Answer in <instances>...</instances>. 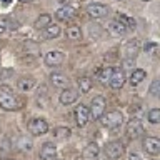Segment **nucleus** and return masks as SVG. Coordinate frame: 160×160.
Masks as SVG:
<instances>
[{
    "label": "nucleus",
    "mask_w": 160,
    "mask_h": 160,
    "mask_svg": "<svg viewBox=\"0 0 160 160\" xmlns=\"http://www.w3.org/2000/svg\"><path fill=\"white\" fill-rule=\"evenodd\" d=\"M125 152V145L122 140H112L105 145V157L110 160H117L123 155Z\"/></svg>",
    "instance_id": "nucleus-3"
},
{
    "label": "nucleus",
    "mask_w": 160,
    "mask_h": 160,
    "mask_svg": "<svg viewBox=\"0 0 160 160\" xmlns=\"http://www.w3.org/2000/svg\"><path fill=\"white\" fill-rule=\"evenodd\" d=\"M142 147L148 155H153L155 157V155L160 153V140L157 137H145L142 142Z\"/></svg>",
    "instance_id": "nucleus-10"
},
{
    "label": "nucleus",
    "mask_w": 160,
    "mask_h": 160,
    "mask_svg": "<svg viewBox=\"0 0 160 160\" xmlns=\"http://www.w3.org/2000/svg\"><path fill=\"white\" fill-rule=\"evenodd\" d=\"M52 23V17L50 15H47V13H43V15H40V17L33 22V27L37 28V30H43L47 25H50Z\"/></svg>",
    "instance_id": "nucleus-21"
},
{
    "label": "nucleus",
    "mask_w": 160,
    "mask_h": 160,
    "mask_svg": "<svg viewBox=\"0 0 160 160\" xmlns=\"http://www.w3.org/2000/svg\"><path fill=\"white\" fill-rule=\"evenodd\" d=\"M110 12V8L107 7V5H103V3H90L88 7H87V13L90 15L92 18H105L108 15Z\"/></svg>",
    "instance_id": "nucleus-8"
},
{
    "label": "nucleus",
    "mask_w": 160,
    "mask_h": 160,
    "mask_svg": "<svg viewBox=\"0 0 160 160\" xmlns=\"http://www.w3.org/2000/svg\"><path fill=\"white\" fill-rule=\"evenodd\" d=\"M148 92H150L152 97H158V95H160V80H153L152 85H150Z\"/></svg>",
    "instance_id": "nucleus-30"
},
{
    "label": "nucleus",
    "mask_w": 160,
    "mask_h": 160,
    "mask_svg": "<svg viewBox=\"0 0 160 160\" xmlns=\"http://www.w3.org/2000/svg\"><path fill=\"white\" fill-rule=\"evenodd\" d=\"M107 30H108V33L112 35V37H123L125 33H127V27H125L123 23H120L117 18L115 20H112V22L108 23V27H107Z\"/></svg>",
    "instance_id": "nucleus-16"
},
{
    "label": "nucleus",
    "mask_w": 160,
    "mask_h": 160,
    "mask_svg": "<svg viewBox=\"0 0 160 160\" xmlns=\"http://www.w3.org/2000/svg\"><path fill=\"white\" fill-rule=\"evenodd\" d=\"M145 77H147V73H145V70L142 68H133V72L130 73V78H128V82L132 83V85H138V83H142Z\"/></svg>",
    "instance_id": "nucleus-19"
},
{
    "label": "nucleus",
    "mask_w": 160,
    "mask_h": 160,
    "mask_svg": "<svg viewBox=\"0 0 160 160\" xmlns=\"http://www.w3.org/2000/svg\"><path fill=\"white\" fill-rule=\"evenodd\" d=\"M20 2H30V0H20Z\"/></svg>",
    "instance_id": "nucleus-35"
},
{
    "label": "nucleus",
    "mask_w": 160,
    "mask_h": 160,
    "mask_svg": "<svg viewBox=\"0 0 160 160\" xmlns=\"http://www.w3.org/2000/svg\"><path fill=\"white\" fill-rule=\"evenodd\" d=\"M78 95L80 93L75 88L67 87V88H62V92H60V95H58V100H60V103H62V105H72V103L77 102Z\"/></svg>",
    "instance_id": "nucleus-11"
},
{
    "label": "nucleus",
    "mask_w": 160,
    "mask_h": 160,
    "mask_svg": "<svg viewBox=\"0 0 160 160\" xmlns=\"http://www.w3.org/2000/svg\"><path fill=\"white\" fill-rule=\"evenodd\" d=\"M70 135H72V132H70L68 127H57V128H53V137L57 140H67V138H70Z\"/></svg>",
    "instance_id": "nucleus-22"
},
{
    "label": "nucleus",
    "mask_w": 160,
    "mask_h": 160,
    "mask_svg": "<svg viewBox=\"0 0 160 160\" xmlns=\"http://www.w3.org/2000/svg\"><path fill=\"white\" fill-rule=\"evenodd\" d=\"M117 20H118L120 23H123L125 27L130 28V30H133V28H135V25H137V22H135L132 17H128V15H118Z\"/></svg>",
    "instance_id": "nucleus-26"
},
{
    "label": "nucleus",
    "mask_w": 160,
    "mask_h": 160,
    "mask_svg": "<svg viewBox=\"0 0 160 160\" xmlns=\"http://www.w3.org/2000/svg\"><path fill=\"white\" fill-rule=\"evenodd\" d=\"M157 48V43H147L145 45V52H150V50Z\"/></svg>",
    "instance_id": "nucleus-32"
},
{
    "label": "nucleus",
    "mask_w": 160,
    "mask_h": 160,
    "mask_svg": "<svg viewBox=\"0 0 160 160\" xmlns=\"http://www.w3.org/2000/svg\"><path fill=\"white\" fill-rule=\"evenodd\" d=\"M63 60H65V55L60 50H50L48 53H45V63L48 67H58V65L63 63Z\"/></svg>",
    "instance_id": "nucleus-12"
},
{
    "label": "nucleus",
    "mask_w": 160,
    "mask_h": 160,
    "mask_svg": "<svg viewBox=\"0 0 160 160\" xmlns=\"http://www.w3.org/2000/svg\"><path fill=\"white\" fill-rule=\"evenodd\" d=\"M17 85L22 92H28V90H32V87L35 85V78L33 77H20Z\"/></svg>",
    "instance_id": "nucleus-20"
},
{
    "label": "nucleus",
    "mask_w": 160,
    "mask_h": 160,
    "mask_svg": "<svg viewBox=\"0 0 160 160\" xmlns=\"http://www.w3.org/2000/svg\"><path fill=\"white\" fill-rule=\"evenodd\" d=\"M105 108H107V100H105L102 95H97V97L92 98V103H90V118L93 120H100L102 115L105 113Z\"/></svg>",
    "instance_id": "nucleus-2"
},
{
    "label": "nucleus",
    "mask_w": 160,
    "mask_h": 160,
    "mask_svg": "<svg viewBox=\"0 0 160 160\" xmlns=\"http://www.w3.org/2000/svg\"><path fill=\"white\" fill-rule=\"evenodd\" d=\"M125 130H127L128 138H132V140L142 137V135L145 133V128H143V125H142V122H140L138 118L128 120V123H127V127H125Z\"/></svg>",
    "instance_id": "nucleus-7"
},
{
    "label": "nucleus",
    "mask_w": 160,
    "mask_h": 160,
    "mask_svg": "<svg viewBox=\"0 0 160 160\" xmlns=\"http://www.w3.org/2000/svg\"><path fill=\"white\" fill-rule=\"evenodd\" d=\"M57 155V147L53 142H45L40 148V160H53Z\"/></svg>",
    "instance_id": "nucleus-15"
},
{
    "label": "nucleus",
    "mask_w": 160,
    "mask_h": 160,
    "mask_svg": "<svg viewBox=\"0 0 160 160\" xmlns=\"http://www.w3.org/2000/svg\"><path fill=\"white\" fill-rule=\"evenodd\" d=\"M43 30H45V37H47V38H57L60 35V27L57 23H50Z\"/></svg>",
    "instance_id": "nucleus-24"
},
{
    "label": "nucleus",
    "mask_w": 160,
    "mask_h": 160,
    "mask_svg": "<svg viewBox=\"0 0 160 160\" xmlns=\"http://www.w3.org/2000/svg\"><path fill=\"white\" fill-rule=\"evenodd\" d=\"M20 107V100L17 93L13 92L12 87L8 85H0V108L7 110V112H13Z\"/></svg>",
    "instance_id": "nucleus-1"
},
{
    "label": "nucleus",
    "mask_w": 160,
    "mask_h": 160,
    "mask_svg": "<svg viewBox=\"0 0 160 160\" xmlns=\"http://www.w3.org/2000/svg\"><path fill=\"white\" fill-rule=\"evenodd\" d=\"M92 85H93V80L90 77H80L78 78V88L82 93H88L90 88H92Z\"/></svg>",
    "instance_id": "nucleus-23"
},
{
    "label": "nucleus",
    "mask_w": 160,
    "mask_h": 160,
    "mask_svg": "<svg viewBox=\"0 0 160 160\" xmlns=\"http://www.w3.org/2000/svg\"><path fill=\"white\" fill-rule=\"evenodd\" d=\"M28 132L33 135V137H40V135H45L48 132V123L45 118H32L28 123Z\"/></svg>",
    "instance_id": "nucleus-6"
},
{
    "label": "nucleus",
    "mask_w": 160,
    "mask_h": 160,
    "mask_svg": "<svg viewBox=\"0 0 160 160\" xmlns=\"http://www.w3.org/2000/svg\"><path fill=\"white\" fill-rule=\"evenodd\" d=\"M110 70H112V68H103V70H100V72H98V80H100V83H102V85H107L108 83Z\"/></svg>",
    "instance_id": "nucleus-28"
},
{
    "label": "nucleus",
    "mask_w": 160,
    "mask_h": 160,
    "mask_svg": "<svg viewBox=\"0 0 160 160\" xmlns=\"http://www.w3.org/2000/svg\"><path fill=\"white\" fill-rule=\"evenodd\" d=\"M125 72H123V68H120V67H113L112 70H110V78H108V85L112 88L115 90H118V88H122L123 85H125Z\"/></svg>",
    "instance_id": "nucleus-5"
},
{
    "label": "nucleus",
    "mask_w": 160,
    "mask_h": 160,
    "mask_svg": "<svg viewBox=\"0 0 160 160\" xmlns=\"http://www.w3.org/2000/svg\"><path fill=\"white\" fill-rule=\"evenodd\" d=\"M50 82L53 83V87H58V88H67L68 87V77L65 73H58V72H53L50 75Z\"/></svg>",
    "instance_id": "nucleus-18"
},
{
    "label": "nucleus",
    "mask_w": 160,
    "mask_h": 160,
    "mask_svg": "<svg viewBox=\"0 0 160 160\" xmlns=\"http://www.w3.org/2000/svg\"><path fill=\"white\" fill-rule=\"evenodd\" d=\"M17 147L20 148V150H32V140L30 138H27V137H20L18 138V142H17Z\"/></svg>",
    "instance_id": "nucleus-27"
},
{
    "label": "nucleus",
    "mask_w": 160,
    "mask_h": 160,
    "mask_svg": "<svg viewBox=\"0 0 160 160\" xmlns=\"http://www.w3.org/2000/svg\"><path fill=\"white\" fill-rule=\"evenodd\" d=\"M98 153H100V148L95 142H90L87 147L83 148V153H82V158L83 160H98Z\"/></svg>",
    "instance_id": "nucleus-17"
},
{
    "label": "nucleus",
    "mask_w": 160,
    "mask_h": 160,
    "mask_svg": "<svg viewBox=\"0 0 160 160\" xmlns=\"http://www.w3.org/2000/svg\"><path fill=\"white\" fill-rule=\"evenodd\" d=\"M148 122L150 123H158L160 122V108H152L148 112Z\"/></svg>",
    "instance_id": "nucleus-29"
},
{
    "label": "nucleus",
    "mask_w": 160,
    "mask_h": 160,
    "mask_svg": "<svg viewBox=\"0 0 160 160\" xmlns=\"http://www.w3.org/2000/svg\"><path fill=\"white\" fill-rule=\"evenodd\" d=\"M145 2H148V0H145Z\"/></svg>",
    "instance_id": "nucleus-37"
},
{
    "label": "nucleus",
    "mask_w": 160,
    "mask_h": 160,
    "mask_svg": "<svg viewBox=\"0 0 160 160\" xmlns=\"http://www.w3.org/2000/svg\"><path fill=\"white\" fill-rule=\"evenodd\" d=\"M2 2H3V3H10V0H2Z\"/></svg>",
    "instance_id": "nucleus-34"
},
{
    "label": "nucleus",
    "mask_w": 160,
    "mask_h": 160,
    "mask_svg": "<svg viewBox=\"0 0 160 160\" xmlns=\"http://www.w3.org/2000/svg\"><path fill=\"white\" fill-rule=\"evenodd\" d=\"M90 120V112H88V107L83 103H80L75 107V122H77L78 127H85Z\"/></svg>",
    "instance_id": "nucleus-9"
},
{
    "label": "nucleus",
    "mask_w": 160,
    "mask_h": 160,
    "mask_svg": "<svg viewBox=\"0 0 160 160\" xmlns=\"http://www.w3.org/2000/svg\"><path fill=\"white\" fill-rule=\"evenodd\" d=\"M123 122V113L118 112V110H112V112H108L107 115H102V123L105 128H117L120 127Z\"/></svg>",
    "instance_id": "nucleus-4"
},
{
    "label": "nucleus",
    "mask_w": 160,
    "mask_h": 160,
    "mask_svg": "<svg viewBox=\"0 0 160 160\" xmlns=\"http://www.w3.org/2000/svg\"><path fill=\"white\" fill-rule=\"evenodd\" d=\"M140 52V43L137 38L133 40H128L123 47V58H130V60H135L137 53Z\"/></svg>",
    "instance_id": "nucleus-13"
},
{
    "label": "nucleus",
    "mask_w": 160,
    "mask_h": 160,
    "mask_svg": "<svg viewBox=\"0 0 160 160\" xmlns=\"http://www.w3.org/2000/svg\"><path fill=\"white\" fill-rule=\"evenodd\" d=\"M75 15H77V8L70 7V5H65V7H60L57 12H55V17L60 22H70Z\"/></svg>",
    "instance_id": "nucleus-14"
},
{
    "label": "nucleus",
    "mask_w": 160,
    "mask_h": 160,
    "mask_svg": "<svg viewBox=\"0 0 160 160\" xmlns=\"http://www.w3.org/2000/svg\"><path fill=\"white\" fill-rule=\"evenodd\" d=\"M8 160H13V158H8Z\"/></svg>",
    "instance_id": "nucleus-36"
},
{
    "label": "nucleus",
    "mask_w": 160,
    "mask_h": 160,
    "mask_svg": "<svg viewBox=\"0 0 160 160\" xmlns=\"http://www.w3.org/2000/svg\"><path fill=\"white\" fill-rule=\"evenodd\" d=\"M128 160H145V158H143L140 153H137V152H132V153L128 155Z\"/></svg>",
    "instance_id": "nucleus-31"
},
{
    "label": "nucleus",
    "mask_w": 160,
    "mask_h": 160,
    "mask_svg": "<svg viewBox=\"0 0 160 160\" xmlns=\"http://www.w3.org/2000/svg\"><path fill=\"white\" fill-rule=\"evenodd\" d=\"M80 37H82V30H80V27L72 25V27L67 28V38H70V40H80Z\"/></svg>",
    "instance_id": "nucleus-25"
},
{
    "label": "nucleus",
    "mask_w": 160,
    "mask_h": 160,
    "mask_svg": "<svg viewBox=\"0 0 160 160\" xmlns=\"http://www.w3.org/2000/svg\"><path fill=\"white\" fill-rule=\"evenodd\" d=\"M5 32V27H3V25H0V33H3Z\"/></svg>",
    "instance_id": "nucleus-33"
}]
</instances>
